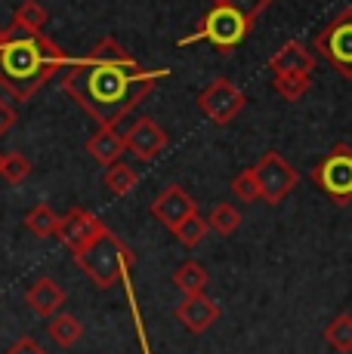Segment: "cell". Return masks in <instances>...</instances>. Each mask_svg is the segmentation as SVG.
Instances as JSON below:
<instances>
[{
	"instance_id": "obj_1",
	"label": "cell",
	"mask_w": 352,
	"mask_h": 354,
	"mask_svg": "<svg viewBox=\"0 0 352 354\" xmlns=\"http://www.w3.org/2000/svg\"><path fill=\"white\" fill-rule=\"evenodd\" d=\"M170 77L167 68H139V62H96L74 59L62 77L65 93L96 120L99 127H118L133 108L152 96L158 80Z\"/></svg>"
},
{
	"instance_id": "obj_2",
	"label": "cell",
	"mask_w": 352,
	"mask_h": 354,
	"mask_svg": "<svg viewBox=\"0 0 352 354\" xmlns=\"http://www.w3.org/2000/svg\"><path fill=\"white\" fill-rule=\"evenodd\" d=\"M71 59L62 53L44 34H12L6 44L0 46V99L12 102H28L50 77L62 68H69Z\"/></svg>"
},
{
	"instance_id": "obj_3",
	"label": "cell",
	"mask_w": 352,
	"mask_h": 354,
	"mask_svg": "<svg viewBox=\"0 0 352 354\" xmlns=\"http://www.w3.org/2000/svg\"><path fill=\"white\" fill-rule=\"evenodd\" d=\"M74 262L99 290H112L130 277V268L137 265V253L118 234L105 231L99 241H93L87 250H80L74 256Z\"/></svg>"
},
{
	"instance_id": "obj_4",
	"label": "cell",
	"mask_w": 352,
	"mask_h": 354,
	"mask_svg": "<svg viewBox=\"0 0 352 354\" xmlns=\"http://www.w3.org/2000/svg\"><path fill=\"white\" fill-rule=\"evenodd\" d=\"M250 28H254V22H247L241 12H235L232 6L226 3H213L211 12H207L204 19H201L198 31L188 34V37L179 40V46H192V44H211L216 53H232L238 50L241 44H245V37L250 34Z\"/></svg>"
},
{
	"instance_id": "obj_5",
	"label": "cell",
	"mask_w": 352,
	"mask_h": 354,
	"mask_svg": "<svg viewBox=\"0 0 352 354\" xmlns=\"http://www.w3.org/2000/svg\"><path fill=\"white\" fill-rule=\"evenodd\" d=\"M315 53L340 77L352 80V6H343L322 31L315 34Z\"/></svg>"
},
{
	"instance_id": "obj_6",
	"label": "cell",
	"mask_w": 352,
	"mask_h": 354,
	"mask_svg": "<svg viewBox=\"0 0 352 354\" xmlns=\"http://www.w3.org/2000/svg\"><path fill=\"white\" fill-rule=\"evenodd\" d=\"M313 182L337 207L352 203V148L337 145L334 151L313 169Z\"/></svg>"
},
{
	"instance_id": "obj_7",
	"label": "cell",
	"mask_w": 352,
	"mask_h": 354,
	"mask_svg": "<svg viewBox=\"0 0 352 354\" xmlns=\"http://www.w3.org/2000/svg\"><path fill=\"white\" fill-rule=\"evenodd\" d=\"M256 185H260V201H266L269 207H279V203L300 185V173L284 154L279 151H266L260 158V163L254 167Z\"/></svg>"
},
{
	"instance_id": "obj_8",
	"label": "cell",
	"mask_w": 352,
	"mask_h": 354,
	"mask_svg": "<svg viewBox=\"0 0 352 354\" xmlns=\"http://www.w3.org/2000/svg\"><path fill=\"white\" fill-rule=\"evenodd\" d=\"M245 105H247V96L229 77H216L198 96V111L216 127L232 124V120L245 111Z\"/></svg>"
},
{
	"instance_id": "obj_9",
	"label": "cell",
	"mask_w": 352,
	"mask_h": 354,
	"mask_svg": "<svg viewBox=\"0 0 352 354\" xmlns=\"http://www.w3.org/2000/svg\"><path fill=\"white\" fill-rule=\"evenodd\" d=\"M105 231H108L105 222L99 219L96 213H90V209H84V207H71L69 213L59 219L56 237L65 243V250H69L71 256H78L80 250H87L93 241H99Z\"/></svg>"
},
{
	"instance_id": "obj_10",
	"label": "cell",
	"mask_w": 352,
	"mask_h": 354,
	"mask_svg": "<svg viewBox=\"0 0 352 354\" xmlns=\"http://www.w3.org/2000/svg\"><path fill=\"white\" fill-rule=\"evenodd\" d=\"M167 145H170V136H167V129L161 127L155 118L133 120L130 129L124 133V148L142 163L161 158V154L167 151Z\"/></svg>"
},
{
	"instance_id": "obj_11",
	"label": "cell",
	"mask_w": 352,
	"mask_h": 354,
	"mask_svg": "<svg viewBox=\"0 0 352 354\" xmlns=\"http://www.w3.org/2000/svg\"><path fill=\"white\" fill-rule=\"evenodd\" d=\"M192 213H198V201H195L182 185H176V182H170L167 188H161V194L152 201V219H158L164 228H176Z\"/></svg>"
},
{
	"instance_id": "obj_12",
	"label": "cell",
	"mask_w": 352,
	"mask_h": 354,
	"mask_svg": "<svg viewBox=\"0 0 352 354\" xmlns=\"http://www.w3.org/2000/svg\"><path fill=\"white\" fill-rule=\"evenodd\" d=\"M176 321L186 326L188 333H207L211 326L222 317V308L213 302L204 292H195V296H186L179 305H176Z\"/></svg>"
},
{
	"instance_id": "obj_13",
	"label": "cell",
	"mask_w": 352,
	"mask_h": 354,
	"mask_svg": "<svg viewBox=\"0 0 352 354\" xmlns=\"http://www.w3.org/2000/svg\"><path fill=\"white\" fill-rule=\"evenodd\" d=\"M269 71L272 74H288V71H297V74H313L315 71V56L303 40H288L284 46L269 56Z\"/></svg>"
},
{
	"instance_id": "obj_14",
	"label": "cell",
	"mask_w": 352,
	"mask_h": 354,
	"mask_svg": "<svg viewBox=\"0 0 352 354\" xmlns=\"http://www.w3.org/2000/svg\"><path fill=\"white\" fill-rule=\"evenodd\" d=\"M25 302H28V308L35 311V315L50 317V315H56V311H62V305L69 302V292L59 287L53 277H37V281L25 290Z\"/></svg>"
},
{
	"instance_id": "obj_15",
	"label": "cell",
	"mask_w": 352,
	"mask_h": 354,
	"mask_svg": "<svg viewBox=\"0 0 352 354\" xmlns=\"http://www.w3.org/2000/svg\"><path fill=\"white\" fill-rule=\"evenodd\" d=\"M87 151H90L93 160H99L103 167L121 160L127 154L124 148V133H118V127H99L96 133L87 139Z\"/></svg>"
},
{
	"instance_id": "obj_16",
	"label": "cell",
	"mask_w": 352,
	"mask_h": 354,
	"mask_svg": "<svg viewBox=\"0 0 352 354\" xmlns=\"http://www.w3.org/2000/svg\"><path fill=\"white\" fill-rule=\"evenodd\" d=\"M173 287L182 292V296H195V292H204L207 290V281H211V274H207V268L201 262H195V259H186V262L176 265L173 271Z\"/></svg>"
},
{
	"instance_id": "obj_17",
	"label": "cell",
	"mask_w": 352,
	"mask_h": 354,
	"mask_svg": "<svg viewBox=\"0 0 352 354\" xmlns=\"http://www.w3.org/2000/svg\"><path fill=\"white\" fill-rule=\"evenodd\" d=\"M46 333H50V339L59 345V348H74V345L80 342V336H84V326H80V321L74 315L56 311V315H50Z\"/></svg>"
},
{
	"instance_id": "obj_18",
	"label": "cell",
	"mask_w": 352,
	"mask_h": 354,
	"mask_svg": "<svg viewBox=\"0 0 352 354\" xmlns=\"http://www.w3.org/2000/svg\"><path fill=\"white\" fill-rule=\"evenodd\" d=\"M46 22H50V16H46V10L37 0H22L16 6V12H12V28L19 34H44Z\"/></svg>"
},
{
	"instance_id": "obj_19",
	"label": "cell",
	"mask_w": 352,
	"mask_h": 354,
	"mask_svg": "<svg viewBox=\"0 0 352 354\" xmlns=\"http://www.w3.org/2000/svg\"><path fill=\"white\" fill-rule=\"evenodd\" d=\"M103 185H105L114 197H124V194H130L133 188L139 185V173H137V167H130V163L114 160V163H108V167H105Z\"/></svg>"
},
{
	"instance_id": "obj_20",
	"label": "cell",
	"mask_w": 352,
	"mask_h": 354,
	"mask_svg": "<svg viewBox=\"0 0 352 354\" xmlns=\"http://www.w3.org/2000/svg\"><path fill=\"white\" fill-rule=\"evenodd\" d=\"M309 86H313V74H297V71L272 74V90L284 102H300L309 93Z\"/></svg>"
},
{
	"instance_id": "obj_21",
	"label": "cell",
	"mask_w": 352,
	"mask_h": 354,
	"mask_svg": "<svg viewBox=\"0 0 352 354\" xmlns=\"http://www.w3.org/2000/svg\"><path fill=\"white\" fill-rule=\"evenodd\" d=\"M59 219H62V216H59L50 203H37V207L28 209V216H25V228L35 237H56Z\"/></svg>"
},
{
	"instance_id": "obj_22",
	"label": "cell",
	"mask_w": 352,
	"mask_h": 354,
	"mask_svg": "<svg viewBox=\"0 0 352 354\" xmlns=\"http://www.w3.org/2000/svg\"><path fill=\"white\" fill-rule=\"evenodd\" d=\"M324 342L337 354H352V315H337L324 326Z\"/></svg>"
},
{
	"instance_id": "obj_23",
	"label": "cell",
	"mask_w": 352,
	"mask_h": 354,
	"mask_svg": "<svg viewBox=\"0 0 352 354\" xmlns=\"http://www.w3.org/2000/svg\"><path fill=\"white\" fill-rule=\"evenodd\" d=\"M241 209L235 207V203H229V201H220L216 207L211 209V222H207V228H213L216 234H222V237H232L235 231L241 228Z\"/></svg>"
},
{
	"instance_id": "obj_24",
	"label": "cell",
	"mask_w": 352,
	"mask_h": 354,
	"mask_svg": "<svg viewBox=\"0 0 352 354\" xmlns=\"http://www.w3.org/2000/svg\"><path fill=\"white\" fill-rule=\"evenodd\" d=\"M173 231V237L182 243L186 250H195V247H201L204 243V237H207V219L201 213H192L188 219H182Z\"/></svg>"
},
{
	"instance_id": "obj_25",
	"label": "cell",
	"mask_w": 352,
	"mask_h": 354,
	"mask_svg": "<svg viewBox=\"0 0 352 354\" xmlns=\"http://www.w3.org/2000/svg\"><path fill=\"white\" fill-rule=\"evenodd\" d=\"M0 176H3L10 185H22V182L31 176V160L25 158L22 151L3 154V167H0Z\"/></svg>"
},
{
	"instance_id": "obj_26",
	"label": "cell",
	"mask_w": 352,
	"mask_h": 354,
	"mask_svg": "<svg viewBox=\"0 0 352 354\" xmlns=\"http://www.w3.org/2000/svg\"><path fill=\"white\" fill-rule=\"evenodd\" d=\"M232 194L238 197L241 203H254V201H260V185H256L254 167L241 169V173L232 179Z\"/></svg>"
},
{
	"instance_id": "obj_27",
	"label": "cell",
	"mask_w": 352,
	"mask_h": 354,
	"mask_svg": "<svg viewBox=\"0 0 352 354\" xmlns=\"http://www.w3.org/2000/svg\"><path fill=\"white\" fill-rule=\"evenodd\" d=\"M213 3H226V6H232L235 12H241L247 22H256V19L272 6V0H213Z\"/></svg>"
},
{
	"instance_id": "obj_28",
	"label": "cell",
	"mask_w": 352,
	"mask_h": 354,
	"mask_svg": "<svg viewBox=\"0 0 352 354\" xmlns=\"http://www.w3.org/2000/svg\"><path fill=\"white\" fill-rule=\"evenodd\" d=\"M6 354H46L44 348H40V342L37 339H31V336H22V339H16V342L6 348Z\"/></svg>"
},
{
	"instance_id": "obj_29",
	"label": "cell",
	"mask_w": 352,
	"mask_h": 354,
	"mask_svg": "<svg viewBox=\"0 0 352 354\" xmlns=\"http://www.w3.org/2000/svg\"><path fill=\"white\" fill-rule=\"evenodd\" d=\"M16 120H19L16 118V108H12L6 99H0V139H3V136L16 127Z\"/></svg>"
},
{
	"instance_id": "obj_30",
	"label": "cell",
	"mask_w": 352,
	"mask_h": 354,
	"mask_svg": "<svg viewBox=\"0 0 352 354\" xmlns=\"http://www.w3.org/2000/svg\"><path fill=\"white\" fill-rule=\"evenodd\" d=\"M0 167H3V154H0Z\"/></svg>"
}]
</instances>
